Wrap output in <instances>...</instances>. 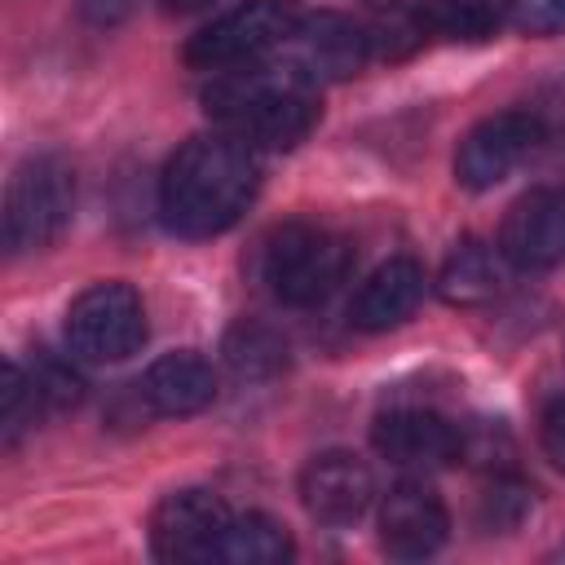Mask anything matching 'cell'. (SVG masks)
Segmentation results:
<instances>
[{"instance_id":"obj_16","label":"cell","mask_w":565,"mask_h":565,"mask_svg":"<svg viewBox=\"0 0 565 565\" xmlns=\"http://www.w3.org/2000/svg\"><path fill=\"white\" fill-rule=\"evenodd\" d=\"M516 0H428L419 13L424 35H441V40H490L512 22Z\"/></svg>"},{"instance_id":"obj_8","label":"cell","mask_w":565,"mask_h":565,"mask_svg":"<svg viewBox=\"0 0 565 565\" xmlns=\"http://www.w3.org/2000/svg\"><path fill=\"white\" fill-rule=\"evenodd\" d=\"M230 508L212 490H177L150 512V547L159 561H216Z\"/></svg>"},{"instance_id":"obj_17","label":"cell","mask_w":565,"mask_h":565,"mask_svg":"<svg viewBox=\"0 0 565 565\" xmlns=\"http://www.w3.org/2000/svg\"><path fill=\"white\" fill-rule=\"evenodd\" d=\"M291 534L282 521L265 516V512H234L225 534H221V547H216V561L225 565H282L291 561Z\"/></svg>"},{"instance_id":"obj_25","label":"cell","mask_w":565,"mask_h":565,"mask_svg":"<svg viewBox=\"0 0 565 565\" xmlns=\"http://www.w3.org/2000/svg\"><path fill=\"white\" fill-rule=\"evenodd\" d=\"M159 4H163V13H194V9H203L212 0H159Z\"/></svg>"},{"instance_id":"obj_2","label":"cell","mask_w":565,"mask_h":565,"mask_svg":"<svg viewBox=\"0 0 565 565\" xmlns=\"http://www.w3.org/2000/svg\"><path fill=\"white\" fill-rule=\"evenodd\" d=\"M203 106L225 132L243 137L247 146L291 150L318 124V84L296 62H252L238 71H221L203 93Z\"/></svg>"},{"instance_id":"obj_20","label":"cell","mask_w":565,"mask_h":565,"mask_svg":"<svg viewBox=\"0 0 565 565\" xmlns=\"http://www.w3.org/2000/svg\"><path fill=\"white\" fill-rule=\"evenodd\" d=\"M44 397L35 388V380L18 366V362H4L0 371V428H4V446H18V437L40 419Z\"/></svg>"},{"instance_id":"obj_1","label":"cell","mask_w":565,"mask_h":565,"mask_svg":"<svg viewBox=\"0 0 565 565\" xmlns=\"http://www.w3.org/2000/svg\"><path fill=\"white\" fill-rule=\"evenodd\" d=\"M256 185H260V163L243 137L225 128L190 137L159 177L163 225L181 238L225 234L256 199Z\"/></svg>"},{"instance_id":"obj_26","label":"cell","mask_w":565,"mask_h":565,"mask_svg":"<svg viewBox=\"0 0 565 565\" xmlns=\"http://www.w3.org/2000/svg\"><path fill=\"white\" fill-rule=\"evenodd\" d=\"M561 556H565V547H561Z\"/></svg>"},{"instance_id":"obj_19","label":"cell","mask_w":565,"mask_h":565,"mask_svg":"<svg viewBox=\"0 0 565 565\" xmlns=\"http://www.w3.org/2000/svg\"><path fill=\"white\" fill-rule=\"evenodd\" d=\"M221 353H225V366L238 380H274L287 366V340L274 327L252 322V318H243L225 331Z\"/></svg>"},{"instance_id":"obj_13","label":"cell","mask_w":565,"mask_h":565,"mask_svg":"<svg viewBox=\"0 0 565 565\" xmlns=\"http://www.w3.org/2000/svg\"><path fill=\"white\" fill-rule=\"evenodd\" d=\"M296 66L322 84V79H344V75H358L371 57V31L358 26L353 18L344 13H313V18H300L296 26Z\"/></svg>"},{"instance_id":"obj_22","label":"cell","mask_w":565,"mask_h":565,"mask_svg":"<svg viewBox=\"0 0 565 565\" xmlns=\"http://www.w3.org/2000/svg\"><path fill=\"white\" fill-rule=\"evenodd\" d=\"M530 508V490L516 481H494V490L486 494V521L490 525H516Z\"/></svg>"},{"instance_id":"obj_12","label":"cell","mask_w":565,"mask_h":565,"mask_svg":"<svg viewBox=\"0 0 565 565\" xmlns=\"http://www.w3.org/2000/svg\"><path fill=\"white\" fill-rule=\"evenodd\" d=\"M375 499L371 468L349 450H322L300 472V503L322 525H349L358 521Z\"/></svg>"},{"instance_id":"obj_21","label":"cell","mask_w":565,"mask_h":565,"mask_svg":"<svg viewBox=\"0 0 565 565\" xmlns=\"http://www.w3.org/2000/svg\"><path fill=\"white\" fill-rule=\"evenodd\" d=\"M512 26L525 35H561L565 31V0H516Z\"/></svg>"},{"instance_id":"obj_18","label":"cell","mask_w":565,"mask_h":565,"mask_svg":"<svg viewBox=\"0 0 565 565\" xmlns=\"http://www.w3.org/2000/svg\"><path fill=\"white\" fill-rule=\"evenodd\" d=\"M437 291L450 305H486L499 291V265L494 252L481 238H459L437 274Z\"/></svg>"},{"instance_id":"obj_15","label":"cell","mask_w":565,"mask_h":565,"mask_svg":"<svg viewBox=\"0 0 565 565\" xmlns=\"http://www.w3.org/2000/svg\"><path fill=\"white\" fill-rule=\"evenodd\" d=\"M141 397L150 402V411L159 415H199L203 406L216 402V371L203 353L181 349V353H163L146 366L141 375Z\"/></svg>"},{"instance_id":"obj_5","label":"cell","mask_w":565,"mask_h":565,"mask_svg":"<svg viewBox=\"0 0 565 565\" xmlns=\"http://www.w3.org/2000/svg\"><path fill=\"white\" fill-rule=\"evenodd\" d=\"M300 26V13L291 0H243L230 13L212 18L203 31L185 40V66L194 71H238L260 62L269 49L287 44Z\"/></svg>"},{"instance_id":"obj_3","label":"cell","mask_w":565,"mask_h":565,"mask_svg":"<svg viewBox=\"0 0 565 565\" xmlns=\"http://www.w3.org/2000/svg\"><path fill=\"white\" fill-rule=\"evenodd\" d=\"M349 265H353L349 238L322 225H305V221L274 230L260 247V278L291 309L322 305L344 282Z\"/></svg>"},{"instance_id":"obj_24","label":"cell","mask_w":565,"mask_h":565,"mask_svg":"<svg viewBox=\"0 0 565 565\" xmlns=\"http://www.w3.org/2000/svg\"><path fill=\"white\" fill-rule=\"evenodd\" d=\"M79 9L93 26H115L137 9V0H79Z\"/></svg>"},{"instance_id":"obj_6","label":"cell","mask_w":565,"mask_h":565,"mask_svg":"<svg viewBox=\"0 0 565 565\" xmlns=\"http://www.w3.org/2000/svg\"><path fill=\"white\" fill-rule=\"evenodd\" d=\"M66 344L84 362H124L146 344V305L132 282H93L66 305Z\"/></svg>"},{"instance_id":"obj_11","label":"cell","mask_w":565,"mask_h":565,"mask_svg":"<svg viewBox=\"0 0 565 565\" xmlns=\"http://www.w3.org/2000/svg\"><path fill=\"white\" fill-rule=\"evenodd\" d=\"M446 534H450V512L428 481L406 477L388 486V494L380 499V543L388 556L402 561L433 556L446 543Z\"/></svg>"},{"instance_id":"obj_10","label":"cell","mask_w":565,"mask_h":565,"mask_svg":"<svg viewBox=\"0 0 565 565\" xmlns=\"http://www.w3.org/2000/svg\"><path fill=\"white\" fill-rule=\"evenodd\" d=\"M371 446H375L380 459H388L397 468H415V472L450 468V463L463 459V433H459V424H450L437 411H419V406L384 411L371 424Z\"/></svg>"},{"instance_id":"obj_14","label":"cell","mask_w":565,"mask_h":565,"mask_svg":"<svg viewBox=\"0 0 565 565\" xmlns=\"http://www.w3.org/2000/svg\"><path fill=\"white\" fill-rule=\"evenodd\" d=\"M424 300V269L411 256H393L380 269L362 278V287L349 300V322L358 331H388L406 322Z\"/></svg>"},{"instance_id":"obj_7","label":"cell","mask_w":565,"mask_h":565,"mask_svg":"<svg viewBox=\"0 0 565 565\" xmlns=\"http://www.w3.org/2000/svg\"><path fill=\"white\" fill-rule=\"evenodd\" d=\"M539 141H543V124L530 110L486 115L463 132L455 150V181L463 190H494Z\"/></svg>"},{"instance_id":"obj_23","label":"cell","mask_w":565,"mask_h":565,"mask_svg":"<svg viewBox=\"0 0 565 565\" xmlns=\"http://www.w3.org/2000/svg\"><path fill=\"white\" fill-rule=\"evenodd\" d=\"M539 441H543V455L565 472V397H556L543 419H539Z\"/></svg>"},{"instance_id":"obj_9","label":"cell","mask_w":565,"mask_h":565,"mask_svg":"<svg viewBox=\"0 0 565 565\" xmlns=\"http://www.w3.org/2000/svg\"><path fill=\"white\" fill-rule=\"evenodd\" d=\"M499 256L525 274L565 265V190L539 185L521 194L499 225Z\"/></svg>"},{"instance_id":"obj_4","label":"cell","mask_w":565,"mask_h":565,"mask_svg":"<svg viewBox=\"0 0 565 565\" xmlns=\"http://www.w3.org/2000/svg\"><path fill=\"white\" fill-rule=\"evenodd\" d=\"M75 212V172L57 154H31L4 185V247L13 256L49 247Z\"/></svg>"}]
</instances>
